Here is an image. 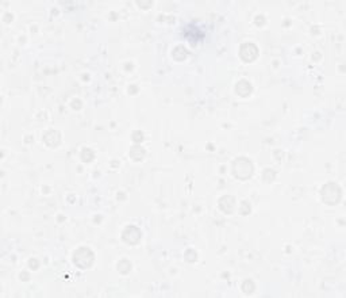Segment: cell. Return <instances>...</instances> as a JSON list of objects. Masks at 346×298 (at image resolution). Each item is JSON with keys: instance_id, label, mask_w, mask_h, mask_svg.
<instances>
[{"instance_id": "cell-1", "label": "cell", "mask_w": 346, "mask_h": 298, "mask_svg": "<svg viewBox=\"0 0 346 298\" xmlns=\"http://www.w3.org/2000/svg\"><path fill=\"white\" fill-rule=\"evenodd\" d=\"M233 170H234L235 178L245 180V179L250 178L252 174H253V164L248 159H245V157H239V159L234 162Z\"/></svg>"}, {"instance_id": "cell-2", "label": "cell", "mask_w": 346, "mask_h": 298, "mask_svg": "<svg viewBox=\"0 0 346 298\" xmlns=\"http://www.w3.org/2000/svg\"><path fill=\"white\" fill-rule=\"evenodd\" d=\"M73 262L80 268L89 267L93 262V254L88 248H80L73 254Z\"/></svg>"}, {"instance_id": "cell-3", "label": "cell", "mask_w": 346, "mask_h": 298, "mask_svg": "<svg viewBox=\"0 0 346 298\" xmlns=\"http://www.w3.org/2000/svg\"><path fill=\"white\" fill-rule=\"evenodd\" d=\"M235 91L238 94L239 97H248L250 93H252V85H250L249 81L241 80L235 87Z\"/></svg>"}]
</instances>
